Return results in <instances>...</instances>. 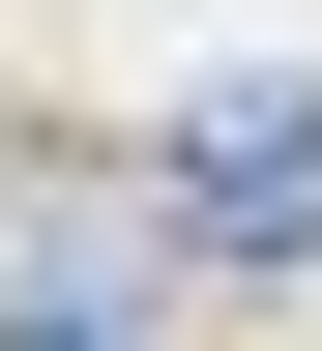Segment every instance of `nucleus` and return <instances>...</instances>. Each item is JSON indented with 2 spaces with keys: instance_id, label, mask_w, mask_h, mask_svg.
<instances>
[{
  "instance_id": "nucleus-1",
  "label": "nucleus",
  "mask_w": 322,
  "mask_h": 351,
  "mask_svg": "<svg viewBox=\"0 0 322 351\" xmlns=\"http://www.w3.org/2000/svg\"><path fill=\"white\" fill-rule=\"evenodd\" d=\"M0 351H147V234H30L0 263Z\"/></svg>"
}]
</instances>
